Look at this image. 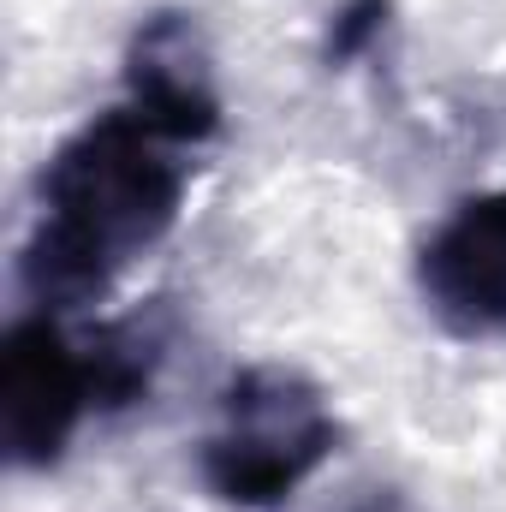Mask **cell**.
Segmentation results:
<instances>
[{"label":"cell","mask_w":506,"mask_h":512,"mask_svg":"<svg viewBox=\"0 0 506 512\" xmlns=\"http://www.w3.org/2000/svg\"><path fill=\"white\" fill-rule=\"evenodd\" d=\"M179 143L149 131L131 108L78 126L36 179V227L18 251V286L36 310H84L114 292L143 251H155L185 209Z\"/></svg>","instance_id":"1"},{"label":"cell","mask_w":506,"mask_h":512,"mask_svg":"<svg viewBox=\"0 0 506 512\" xmlns=\"http://www.w3.org/2000/svg\"><path fill=\"white\" fill-rule=\"evenodd\" d=\"M334 447L340 417L322 387L286 364H245L221 387V429L203 441L197 471L215 501L268 512L298 495Z\"/></svg>","instance_id":"2"},{"label":"cell","mask_w":506,"mask_h":512,"mask_svg":"<svg viewBox=\"0 0 506 512\" xmlns=\"http://www.w3.org/2000/svg\"><path fill=\"white\" fill-rule=\"evenodd\" d=\"M96 411L84 346L66 340V328L36 310L12 322L0 352V441L18 471H48L72 447L78 423Z\"/></svg>","instance_id":"3"},{"label":"cell","mask_w":506,"mask_h":512,"mask_svg":"<svg viewBox=\"0 0 506 512\" xmlns=\"http://www.w3.org/2000/svg\"><path fill=\"white\" fill-rule=\"evenodd\" d=\"M417 292L453 340L506 334V191H477L441 215L417 251Z\"/></svg>","instance_id":"4"},{"label":"cell","mask_w":506,"mask_h":512,"mask_svg":"<svg viewBox=\"0 0 506 512\" xmlns=\"http://www.w3.org/2000/svg\"><path fill=\"white\" fill-rule=\"evenodd\" d=\"M126 108L167 143L191 149L221 131L215 54L191 12H149L126 48Z\"/></svg>","instance_id":"5"},{"label":"cell","mask_w":506,"mask_h":512,"mask_svg":"<svg viewBox=\"0 0 506 512\" xmlns=\"http://www.w3.org/2000/svg\"><path fill=\"white\" fill-rule=\"evenodd\" d=\"M161 358H167V316H161V310H137L126 322L96 328V334L84 340L96 411H126L137 399H149Z\"/></svg>","instance_id":"6"},{"label":"cell","mask_w":506,"mask_h":512,"mask_svg":"<svg viewBox=\"0 0 506 512\" xmlns=\"http://www.w3.org/2000/svg\"><path fill=\"white\" fill-rule=\"evenodd\" d=\"M387 12H393V0H346V6L328 18L322 60H328V66H352L358 54H370V42L387 30Z\"/></svg>","instance_id":"7"},{"label":"cell","mask_w":506,"mask_h":512,"mask_svg":"<svg viewBox=\"0 0 506 512\" xmlns=\"http://www.w3.org/2000/svg\"><path fill=\"white\" fill-rule=\"evenodd\" d=\"M340 512H423V507H411L399 489H370V495H358L352 507H340Z\"/></svg>","instance_id":"8"}]
</instances>
